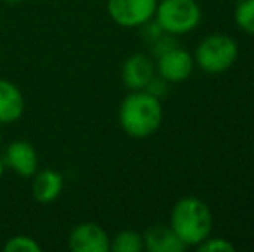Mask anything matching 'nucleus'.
Here are the masks:
<instances>
[{
	"label": "nucleus",
	"instance_id": "3",
	"mask_svg": "<svg viewBox=\"0 0 254 252\" xmlns=\"http://www.w3.org/2000/svg\"><path fill=\"white\" fill-rule=\"evenodd\" d=\"M239 47L237 42L228 35H209L199 44L195 50L197 66L207 74H221L228 71L237 61Z\"/></svg>",
	"mask_w": 254,
	"mask_h": 252
},
{
	"label": "nucleus",
	"instance_id": "16",
	"mask_svg": "<svg viewBox=\"0 0 254 252\" xmlns=\"http://www.w3.org/2000/svg\"><path fill=\"white\" fill-rule=\"evenodd\" d=\"M199 252H234L235 246L230 244L227 239H209L207 237L206 240H202L197 246Z\"/></svg>",
	"mask_w": 254,
	"mask_h": 252
},
{
	"label": "nucleus",
	"instance_id": "2",
	"mask_svg": "<svg viewBox=\"0 0 254 252\" xmlns=\"http://www.w3.org/2000/svg\"><path fill=\"white\" fill-rule=\"evenodd\" d=\"M170 226L185 246H199L209 237L213 214L201 199L184 197L171 209Z\"/></svg>",
	"mask_w": 254,
	"mask_h": 252
},
{
	"label": "nucleus",
	"instance_id": "9",
	"mask_svg": "<svg viewBox=\"0 0 254 252\" xmlns=\"http://www.w3.org/2000/svg\"><path fill=\"white\" fill-rule=\"evenodd\" d=\"M5 162L21 176H33L37 173L38 159L35 149L24 140L12 142L7 147Z\"/></svg>",
	"mask_w": 254,
	"mask_h": 252
},
{
	"label": "nucleus",
	"instance_id": "15",
	"mask_svg": "<svg viewBox=\"0 0 254 252\" xmlns=\"http://www.w3.org/2000/svg\"><path fill=\"white\" fill-rule=\"evenodd\" d=\"M7 252H40V246L31 237L17 235L5 244Z\"/></svg>",
	"mask_w": 254,
	"mask_h": 252
},
{
	"label": "nucleus",
	"instance_id": "17",
	"mask_svg": "<svg viewBox=\"0 0 254 252\" xmlns=\"http://www.w3.org/2000/svg\"><path fill=\"white\" fill-rule=\"evenodd\" d=\"M175 35H170V33H163L156 42H152V54L156 57H161L163 54L166 52L173 50L175 47H178V42L177 38H173Z\"/></svg>",
	"mask_w": 254,
	"mask_h": 252
},
{
	"label": "nucleus",
	"instance_id": "18",
	"mask_svg": "<svg viewBox=\"0 0 254 252\" xmlns=\"http://www.w3.org/2000/svg\"><path fill=\"white\" fill-rule=\"evenodd\" d=\"M144 90L147 92V94L154 95L156 99H161L168 94V81L161 76H152L151 80H149V83L144 87Z\"/></svg>",
	"mask_w": 254,
	"mask_h": 252
},
{
	"label": "nucleus",
	"instance_id": "4",
	"mask_svg": "<svg viewBox=\"0 0 254 252\" xmlns=\"http://www.w3.org/2000/svg\"><path fill=\"white\" fill-rule=\"evenodd\" d=\"M154 16L166 33L177 37L197 28L202 14L195 0H161Z\"/></svg>",
	"mask_w": 254,
	"mask_h": 252
},
{
	"label": "nucleus",
	"instance_id": "12",
	"mask_svg": "<svg viewBox=\"0 0 254 252\" xmlns=\"http://www.w3.org/2000/svg\"><path fill=\"white\" fill-rule=\"evenodd\" d=\"M63 190V176L52 169H44L38 173L33 182V195L38 202H52Z\"/></svg>",
	"mask_w": 254,
	"mask_h": 252
},
{
	"label": "nucleus",
	"instance_id": "13",
	"mask_svg": "<svg viewBox=\"0 0 254 252\" xmlns=\"http://www.w3.org/2000/svg\"><path fill=\"white\" fill-rule=\"evenodd\" d=\"M111 249L114 252H140L144 249V237L133 230H125L114 237Z\"/></svg>",
	"mask_w": 254,
	"mask_h": 252
},
{
	"label": "nucleus",
	"instance_id": "11",
	"mask_svg": "<svg viewBox=\"0 0 254 252\" xmlns=\"http://www.w3.org/2000/svg\"><path fill=\"white\" fill-rule=\"evenodd\" d=\"M24 109L23 95L14 83L0 80V123H12L21 118Z\"/></svg>",
	"mask_w": 254,
	"mask_h": 252
},
{
	"label": "nucleus",
	"instance_id": "10",
	"mask_svg": "<svg viewBox=\"0 0 254 252\" xmlns=\"http://www.w3.org/2000/svg\"><path fill=\"white\" fill-rule=\"evenodd\" d=\"M142 237L144 247L151 252H182L187 247L171 230V226L154 225Z\"/></svg>",
	"mask_w": 254,
	"mask_h": 252
},
{
	"label": "nucleus",
	"instance_id": "5",
	"mask_svg": "<svg viewBox=\"0 0 254 252\" xmlns=\"http://www.w3.org/2000/svg\"><path fill=\"white\" fill-rule=\"evenodd\" d=\"M156 7L157 0H109L107 12L120 26L135 28L151 21Z\"/></svg>",
	"mask_w": 254,
	"mask_h": 252
},
{
	"label": "nucleus",
	"instance_id": "8",
	"mask_svg": "<svg viewBox=\"0 0 254 252\" xmlns=\"http://www.w3.org/2000/svg\"><path fill=\"white\" fill-rule=\"evenodd\" d=\"M154 76V64L145 54H133L128 57L121 69V80L130 90H144Z\"/></svg>",
	"mask_w": 254,
	"mask_h": 252
},
{
	"label": "nucleus",
	"instance_id": "21",
	"mask_svg": "<svg viewBox=\"0 0 254 252\" xmlns=\"http://www.w3.org/2000/svg\"><path fill=\"white\" fill-rule=\"evenodd\" d=\"M2 173H3V164H2V161H0V176H2Z\"/></svg>",
	"mask_w": 254,
	"mask_h": 252
},
{
	"label": "nucleus",
	"instance_id": "19",
	"mask_svg": "<svg viewBox=\"0 0 254 252\" xmlns=\"http://www.w3.org/2000/svg\"><path fill=\"white\" fill-rule=\"evenodd\" d=\"M163 33H166V31L161 28V24L157 23V21H147V23H144L142 24V35H144V38L147 42H156L157 38L161 37Z\"/></svg>",
	"mask_w": 254,
	"mask_h": 252
},
{
	"label": "nucleus",
	"instance_id": "7",
	"mask_svg": "<svg viewBox=\"0 0 254 252\" xmlns=\"http://www.w3.org/2000/svg\"><path fill=\"white\" fill-rule=\"evenodd\" d=\"M69 247L74 252H107L111 244L101 226L95 223H83L71 232Z\"/></svg>",
	"mask_w": 254,
	"mask_h": 252
},
{
	"label": "nucleus",
	"instance_id": "14",
	"mask_svg": "<svg viewBox=\"0 0 254 252\" xmlns=\"http://www.w3.org/2000/svg\"><path fill=\"white\" fill-rule=\"evenodd\" d=\"M235 23L246 33L254 35V0H239L235 9Z\"/></svg>",
	"mask_w": 254,
	"mask_h": 252
},
{
	"label": "nucleus",
	"instance_id": "20",
	"mask_svg": "<svg viewBox=\"0 0 254 252\" xmlns=\"http://www.w3.org/2000/svg\"><path fill=\"white\" fill-rule=\"evenodd\" d=\"M3 2H7V3H19L21 0H3Z\"/></svg>",
	"mask_w": 254,
	"mask_h": 252
},
{
	"label": "nucleus",
	"instance_id": "6",
	"mask_svg": "<svg viewBox=\"0 0 254 252\" xmlns=\"http://www.w3.org/2000/svg\"><path fill=\"white\" fill-rule=\"evenodd\" d=\"M194 64V57L187 50L175 47L173 50L157 57V73L168 83H180L192 74Z\"/></svg>",
	"mask_w": 254,
	"mask_h": 252
},
{
	"label": "nucleus",
	"instance_id": "1",
	"mask_svg": "<svg viewBox=\"0 0 254 252\" xmlns=\"http://www.w3.org/2000/svg\"><path fill=\"white\" fill-rule=\"evenodd\" d=\"M163 121L159 99L145 90H133L127 95L120 107V125L130 137L145 138L157 131Z\"/></svg>",
	"mask_w": 254,
	"mask_h": 252
}]
</instances>
